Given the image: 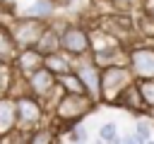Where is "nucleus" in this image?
Returning <instances> with one entry per match:
<instances>
[{
    "instance_id": "f8f14e48",
    "label": "nucleus",
    "mask_w": 154,
    "mask_h": 144,
    "mask_svg": "<svg viewBox=\"0 0 154 144\" xmlns=\"http://www.w3.org/2000/svg\"><path fill=\"white\" fill-rule=\"evenodd\" d=\"M24 144H58V125L48 122L34 127L31 132L24 134Z\"/></svg>"
},
{
    "instance_id": "a878e982",
    "label": "nucleus",
    "mask_w": 154,
    "mask_h": 144,
    "mask_svg": "<svg viewBox=\"0 0 154 144\" xmlns=\"http://www.w3.org/2000/svg\"><path fill=\"white\" fill-rule=\"evenodd\" d=\"M5 67H7V65H5V62H2V60H0V72H2V70H5Z\"/></svg>"
},
{
    "instance_id": "f257e3e1",
    "label": "nucleus",
    "mask_w": 154,
    "mask_h": 144,
    "mask_svg": "<svg viewBox=\"0 0 154 144\" xmlns=\"http://www.w3.org/2000/svg\"><path fill=\"white\" fill-rule=\"evenodd\" d=\"M94 108H96V101L87 94H60L55 106L51 108V115L55 125H63L70 130L72 125H79Z\"/></svg>"
},
{
    "instance_id": "dca6fc26",
    "label": "nucleus",
    "mask_w": 154,
    "mask_h": 144,
    "mask_svg": "<svg viewBox=\"0 0 154 144\" xmlns=\"http://www.w3.org/2000/svg\"><path fill=\"white\" fill-rule=\"evenodd\" d=\"M135 34H137L140 38H144V43L154 41V17L147 14L144 10H140V17H137V22H135Z\"/></svg>"
},
{
    "instance_id": "b1692460",
    "label": "nucleus",
    "mask_w": 154,
    "mask_h": 144,
    "mask_svg": "<svg viewBox=\"0 0 154 144\" xmlns=\"http://www.w3.org/2000/svg\"><path fill=\"white\" fill-rule=\"evenodd\" d=\"M142 10L154 17V0H142Z\"/></svg>"
},
{
    "instance_id": "bb28decb",
    "label": "nucleus",
    "mask_w": 154,
    "mask_h": 144,
    "mask_svg": "<svg viewBox=\"0 0 154 144\" xmlns=\"http://www.w3.org/2000/svg\"><path fill=\"white\" fill-rule=\"evenodd\" d=\"M147 144H154V137H152V139H149V142H147Z\"/></svg>"
},
{
    "instance_id": "4468645a",
    "label": "nucleus",
    "mask_w": 154,
    "mask_h": 144,
    "mask_svg": "<svg viewBox=\"0 0 154 144\" xmlns=\"http://www.w3.org/2000/svg\"><path fill=\"white\" fill-rule=\"evenodd\" d=\"M36 50H38L43 58L51 55V53H58V50H60V26L48 24V29L43 31V36H41L38 43H36Z\"/></svg>"
},
{
    "instance_id": "f03ea898",
    "label": "nucleus",
    "mask_w": 154,
    "mask_h": 144,
    "mask_svg": "<svg viewBox=\"0 0 154 144\" xmlns=\"http://www.w3.org/2000/svg\"><path fill=\"white\" fill-rule=\"evenodd\" d=\"M10 34H12V41L19 50L24 48H36L38 38L43 36V31L48 29V22L46 19H36V17H29V14H22V17H12L10 22H2Z\"/></svg>"
},
{
    "instance_id": "5701e85b",
    "label": "nucleus",
    "mask_w": 154,
    "mask_h": 144,
    "mask_svg": "<svg viewBox=\"0 0 154 144\" xmlns=\"http://www.w3.org/2000/svg\"><path fill=\"white\" fill-rule=\"evenodd\" d=\"M120 144H147V142H144L140 134H135V132H132V134H125V137H120Z\"/></svg>"
},
{
    "instance_id": "4be33fe9",
    "label": "nucleus",
    "mask_w": 154,
    "mask_h": 144,
    "mask_svg": "<svg viewBox=\"0 0 154 144\" xmlns=\"http://www.w3.org/2000/svg\"><path fill=\"white\" fill-rule=\"evenodd\" d=\"M135 134H140L144 142H149V139H152V125H149L147 120H137V122H135Z\"/></svg>"
},
{
    "instance_id": "aec40b11",
    "label": "nucleus",
    "mask_w": 154,
    "mask_h": 144,
    "mask_svg": "<svg viewBox=\"0 0 154 144\" xmlns=\"http://www.w3.org/2000/svg\"><path fill=\"white\" fill-rule=\"evenodd\" d=\"M99 139H101L103 144L116 142V139H118V127H116V122H103V125L99 127Z\"/></svg>"
},
{
    "instance_id": "9d476101",
    "label": "nucleus",
    "mask_w": 154,
    "mask_h": 144,
    "mask_svg": "<svg viewBox=\"0 0 154 144\" xmlns=\"http://www.w3.org/2000/svg\"><path fill=\"white\" fill-rule=\"evenodd\" d=\"M17 132V106L14 96H2L0 98V139L10 137Z\"/></svg>"
},
{
    "instance_id": "7ed1b4c3",
    "label": "nucleus",
    "mask_w": 154,
    "mask_h": 144,
    "mask_svg": "<svg viewBox=\"0 0 154 144\" xmlns=\"http://www.w3.org/2000/svg\"><path fill=\"white\" fill-rule=\"evenodd\" d=\"M135 84V77L125 65H111V67H103L101 70V103H108V106H116L118 98L123 96V91L128 86Z\"/></svg>"
},
{
    "instance_id": "ddd939ff",
    "label": "nucleus",
    "mask_w": 154,
    "mask_h": 144,
    "mask_svg": "<svg viewBox=\"0 0 154 144\" xmlns=\"http://www.w3.org/2000/svg\"><path fill=\"white\" fill-rule=\"evenodd\" d=\"M116 106H120V108H125V110H130V113H135V115H144V113H147V106H144V101H142V96H140V89H137V82L123 91V96L118 98Z\"/></svg>"
},
{
    "instance_id": "0eeeda50",
    "label": "nucleus",
    "mask_w": 154,
    "mask_h": 144,
    "mask_svg": "<svg viewBox=\"0 0 154 144\" xmlns=\"http://www.w3.org/2000/svg\"><path fill=\"white\" fill-rule=\"evenodd\" d=\"M24 84H26V91L31 96H36L38 101H43V106H48V101L53 98V94H63V89L58 84V77L53 72H48L46 67H41L34 74H29L24 79ZM53 106H55V98H53Z\"/></svg>"
},
{
    "instance_id": "6e6552de",
    "label": "nucleus",
    "mask_w": 154,
    "mask_h": 144,
    "mask_svg": "<svg viewBox=\"0 0 154 144\" xmlns=\"http://www.w3.org/2000/svg\"><path fill=\"white\" fill-rule=\"evenodd\" d=\"M75 72L82 79V84L87 89V96H91L96 103H101V70L91 60H87L82 65H75Z\"/></svg>"
},
{
    "instance_id": "6ab92c4d",
    "label": "nucleus",
    "mask_w": 154,
    "mask_h": 144,
    "mask_svg": "<svg viewBox=\"0 0 154 144\" xmlns=\"http://www.w3.org/2000/svg\"><path fill=\"white\" fill-rule=\"evenodd\" d=\"M53 7H55V2H51V0H36L34 2V7H29V17H36V19H46V17H51L53 14Z\"/></svg>"
},
{
    "instance_id": "423d86ee",
    "label": "nucleus",
    "mask_w": 154,
    "mask_h": 144,
    "mask_svg": "<svg viewBox=\"0 0 154 144\" xmlns=\"http://www.w3.org/2000/svg\"><path fill=\"white\" fill-rule=\"evenodd\" d=\"M128 55V67L137 79H154V43H140L135 41L132 46L125 48Z\"/></svg>"
},
{
    "instance_id": "412c9836",
    "label": "nucleus",
    "mask_w": 154,
    "mask_h": 144,
    "mask_svg": "<svg viewBox=\"0 0 154 144\" xmlns=\"http://www.w3.org/2000/svg\"><path fill=\"white\" fill-rule=\"evenodd\" d=\"M67 134H70L72 144H84V142H87V130H84L82 125H72V127L67 130Z\"/></svg>"
},
{
    "instance_id": "a211bd4d",
    "label": "nucleus",
    "mask_w": 154,
    "mask_h": 144,
    "mask_svg": "<svg viewBox=\"0 0 154 144\" xmlns=\"http://www.w3.org/2000/svg\"><path fill=\"white\" fill-rule=\"evenodd\" d=\"M137 89L147 106V113H154V79H137Z\"/></svg>"
},
{
    "instance_id": "20e7f679",
    "label": "nucleus",
    "mask_w": 154,
    "mask_h": 144,
    "mask_svg": "<svg viewBox=\"0 0 154 144\" xmlns=\"http://www.w3.org/2000/svg\"><path fill=\"white\" fill-rule=\"evenodd\" d=\"M14 106H17V132L26 134L34 127L43 125V118H46L43 101H38L36 96H31L26 91V94H17L14 96Z\"/></svg>"
},
{
    "instance_id": "9b49d317",
    "label": "nucleus",
    "mask_w": 154,
    "mask_h": 144,
    "mask_svg": "<svg viewBox=\"0 0 154 144\" xmlns=\"http://www.w3.org/2000/svg\"><path fill=\"white\" fill-rule=\"evenodd\" d=\"M43 67H46L48 72H53L55 77H63V74H67V72L75 70V60H72L67 53L58 50V53H51V55L43 58Z\"/></svg>"
},
{
    "instance_id": "1a4fd4ad",
    "label": "nucleus",
    "mask_w": 154,
    "mask_h": 144,
    "mask_svg": "<svg viewBox=\"0 0 154 144\" xmlns=\"http://www.w3.org/2000/svg\"><path fill=\"white\" fill-rule=\"evenodd\" d=\"M12 67H14V72H17L22 79H26L29 74H34L36 70L43 67V55H41L36 48H24V50L17 53Z\"/></svg>"
},
{
    "instance_id": "f3484780",
    "label": "nucleus",
    "mask_w": 154,
    "mask_h": 144,
    "mask_svg": "<svg viewBox=\"0 0 154 144\" xmlns=\"http://www.w3.org/2000/svg\"><path fill=\"white\" fill-rule=\"evenodd\" d=\"M58 84H60L63 94H87V89H84V84H82V79H79V74L75 70L58 77Z\"/></svg>"
},
{
    "instance_id": "393cba45",
    "label": "nucleus",
    "mask_w": 154,
    "mask_h": 144,
    "mask_svg": "<svg viewBox=\"0 0 154 144\" xmlns=\"http://www.w3.org/2000/svg\"><path fill=\"white\" fill-rule=\"evenodd\" d=\"M14 137H17V132H14V134H10V137H5V139H0V144H12V139H14Z\"/></svg>"
},
{
    "instance_id": "39448f33",
    "label": "nucleus",
    "mask_w": 154,
    "mask_h": 144,
    "mask_svg": "<svg viewBox=\"0 0 154 144\" xmlns=\"http://www.w3.org/2000/svg\"><path fill=\"white\" fill-rule=\"evenodd\" d=\"M60 50L72 60H79L91 53V31L82 24H60Z\"/></svg>"
},
{
    "instance_id": "2eb2a0df",
    "label": "nucleus",
    "mask_w": 154,
    "mask_h": 144,
    "mask_svg": "<svg viewBox=\"0 0 154 144\" xmlns=\"http://www.w3.org/2000/svg\"><path fill=\"white\" fill-rule=\"evenodd\" d=\"M17 53H19V48L14 46L10 29H7L5 24H0V60H2L5 65H12L14 58H17Z\"/></svg>"
}]
</instances>
